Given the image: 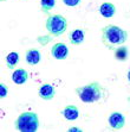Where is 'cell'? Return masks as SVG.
<instances>
[{"mask_svg": "<svg viewBox=\"0 0 130 132\" xmlns=\"http://www.w3.org/2000/svg\"><path fill=\"white\" fill-rule=\"evenodd\" d=\"M67 131L69 132H82L83 130L81 129V127H75V126H73V127H70Z\"/></svg>", "mask_w": 130, "mask_h": 132, "instance_id": "ac0fdd59", "label": "cell"}, {"mask_svg": "<svg viewBox=\"0 0 130 132\" xmlns=\"http://www.w3.org/2000/svg\"><path fill=\"white\" fill-rule=\"evenodd\" d=\"M129 48L125 45H118L116 46L115 49H114V56H115V59L119 62H125L128 59H129Z\"/></svg>", "mask_w": 130, "mask_h": 132, "instance_id": "7c38bea8", "label": "cell"}, {"mask_svg": "<svg viewBox=\"0 0 130 132\" xmlns=\"http://www.w3.org/2000/svg\"><path fill=\"white\" fill-rule=\"evenodd\" d=\"M101 32H102V43L108 49H115L116 46L124 44L129 37L128 31L112 24L102 28Z\"/></svg>", "mask_w": 130, "mask_h": 132, "instance_id": "6da1fadb", "label": "cell"}, {"mask_svg": "<svg viewBox=\"0 0 130 132\" xmlns=\"http://www.w3.org/2000/svg\"><path fill=\"white\" fill-rule=\"evenodd\" d=\"M85 39V31L82 28L73 29L69 34V40L72 45H79L82 44Z\"/></svg>", "mask_w": 130, "mask_h": 132, "instance_id": "9c48e42d", "label": "cell"}, {"mask_svg": "<svg viewBox=\"0 0 130 132\" xmlns=\"http://www.w3.org/2000/svg\"><path fill=\"white\" fill-rule=\"evenodd\" d=\"M8 94V87L5 83H0V98L5 99Z\"/></svg>", "mask_w": 130, "mask_h": 132, "instance_id": "2e32d148", "label": "cell"}, {"mask_svg": "<svg viewBox=\"0 0 130 132\" xmlns=\"http://www.w3.org/2000/svg\"><path fill=\"white\" fill-rule=\"evenodd\" d=\"M45 28L51 36L58 37L63 35L67 29V20L65 17L61 14L48 15L45 23Z\"/></svg>", "mask_w": 130, "mask_h": 132, "instance_id": "277c9868", "label": "cell"}, {"mask_svg": "<svg viewBox=\"0 0 130 132\" xmlns=\"http://www.w3.org/2000/svg\"><path fill=\"white\" fill-rule=\"evenodd\" d=\"M98 11H99L101 15L104 17V18H111L116 13V6L112 3H108L106 1V3H103L101 5Z\"/></svg>", "mask_w": 130, "mask_h": 132, "instance_id": "4fadbf2b", "label": "cell"}, {"mask_svg": "<svg viewBox=\"0 0 130 132\" xmlns=\"http://www.w3.org/2000/svg\"><path fill=\"white\" fill-rule=\"evenodd\" d=\"M61 114L69 121H73V120L78 119L79 117V110L75 105H67L64 108L61 110Z\"/></svg>", "mask_w": 130, "mask_h": 132, "instance_id": "ba28073f", "label": "cell"}, {"mask_svg": "<svg viewBox=\"0 0 130 132\" xmlns=\"http://www.w3.org/2000/svg\"><path fill=\"white\" fill-rule=\"evenodd\" d=\"M42 60V54L38 49H27L25 51V61L30 65H37Z\"/></svg>", "mask_w": 130, "mask_h": 132, "instance_id": "30bf717a", "label": "cell"}, {"mask_svg": "<svg viewBox=\"0 0 130 132\" xmlns=\"http://www.w3.org/2000/svg\"><path fill=\"white\" fill-rule=\"evenodd\" d=\"M128 101H129V104H130V96H129V98H128Z\"/></svg>", "mask_w": 130, "mask_h": 132, "instance_id": "ffe728a7", "label": "cell"}, {"mask_svg": "<svg viewBox=\"0 0 130 132\" xmlns=\"http://www.w3.org/2000/svg\"><path fill=\"white\" fill-rule=\"evenodd\" d=\"M108 124L112 130H122L125 125V117L121 112H112L108 117Z\"/></svg>", "mask_w": 130, "mask_h": 132, "instance_id": "5b68a950", "label": "cell"}, {"mask_svg": "<svg viewBox=\"0 0 130 132\" xmlns=\"http://www.w3.org/2000/svg\"><path fill=\"white\" fill-rule=\"evenodd\" d=\"M19 54L17 51H11L6 56V67L8 69H14L19 63Z\"/></svg>", "mask_w": 130, "mask_h": 132, "instance_id": "5bb4252c", "label": "cell"}, {"mask_svg": "<svg viewBox=\"0 0 130 132\" xmlns=\"http://www.w3.org/2000/svg\"><path fill=\"white\" fill-rule=\"evenodd\" d=\"M82 0H63V3L66 5V6H70V7H75V6H78L81 4Z\"/></svg>", "mask_w": 130, "mask_h": 132, "instance_id": "e0dca14e", "label": "cell"}, {"mask_svg": "<svg viewBox=\"0 0 130 132\" xmlns=\"http://www.w3.org/2000/svg\"><path fill=\"white\" fill-rule=\"evenodd\" d=\"M55 6H56V0H40V9L45 14H48V12Z\"/></svg>", "mask_w": 130, "mask_h": 132, "instance_id": "9a60e30c", "label": "cell"}, {"mask_svg": "<svg viewBox=\"0 0 130 132\" xmlns=\"http://www.w3.org/2000/svg\"><path fill=\"white\" fill-rule=\"evenodd\" d=\"M1 1H7V0H1Z\"/></svg>", "mask_w": 130, "mask_h": 132, "instance_id": "44dd1931", "label": "cell"}, {"mask_svg": "<svg viewBox=\"0 0 130 132\" xmlns=\"http://www.w3.org/2000/svg\"><path fill=\"white\" fill-rule=\"evenodd\" d=\"M51 56L56 60H66L69 56V48L65 43H56L51 48Z\"/></svg>", "mask_w": 130, "mask_h": 132, "instance_id": "8992f818", "label": "cell"}, {"mask_svg": "<svg viewBox=\"0 0 130 132\" xmlns=\"http://www.w3.org/2000/svg\"><path fill=\"white\" fill-rule=\"evenodd\" d=\"M24 1H26V0H24Z\"/></svg>", "mask_w": 130, "mask_h": 132, "instance_id": "7402d4cb", "label": "cell"}, {"mask_svg": "<svg viewBox=\"0 0 130 132\" xmlns=\"http://www.w3.org/2000/svg\"><path fill=\"white\" fill-rule=\"evenodd\" d=\"M11 79L15 85H24L28 80V73L24 68H18V69H14Z\"/></svg>", "mask_w": 130, "mask_h": 132, "instance_id": "8fae6325", "label": "cell"}, {"mask_svg": "<svg viewBox=\"0 0 130 132\" xmlns=\"http://www.w3.org/2000/svg\"><path fill=\"white\" fill-rule=\"evenodd\" d=\"M14 129L19 132H36L39 129V118L34 112H23L14 121Z\"/></svg>", "mask_w": 130, "mask_h": 132, "instance_id": "3957f363", "label": "cell"}, {"mask_svg": "<svg viewBox=\"0 0 130 132\" xmlns=\"http://www.w3.org/2000/svg\"><path fill=\"white\" fill-rule=\"evenodd\" d=\"M127 79H128V81H129V83H130V69L128 70V73H127Z\"/></svg>", "mask_w": 130, "mask_h": 132, "instance_id": "d6986e66", "label": "cell"}, {"mask_svg": "<svg viewBox=\"0 0 130 132\" xmlns=\"http://www.w3.org/2000/svg\"><path fill=\"white\" fill-rule=\"evenodd\" d=\"M75 92L77 96L81 99V101L85 104H94V102L99 101L103 98L105 93V88L99 82H90L84 86L76 87Z\"/></svg>", "mask_w": 130, "mask_h": 132, "instance_id": "7a4b0ae2", "label": "cell"}, {"mask_svg": "<svg viewBox=\"0 0 130 132\" xmlns=\"http://www.w3.org/2000/svg\"><path fill=\"white\" fill-rule=\"evenodd\" d=\"M38 95L43 100H52L56 95V88L53 85L48 82H45L40 85L39 89H38Z\"/></svg>", "mask_w": 130, "mask_h": 132, "instance_id": "52a82bcc", "label": "cell"}]
</instances>
